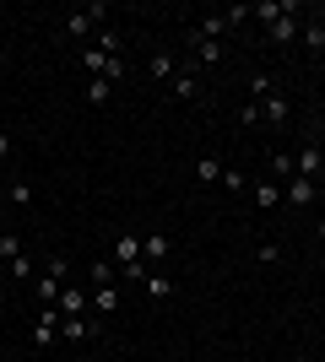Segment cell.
Segmentation results:
<instances>
[{
    "instance_id": "obj_1",
    "label": "cell",
    "mask_w": 325,
    "mask_h": 362,
    "mask_svg": "<svg viewBox=\"0 0 325 362\" xmlns=\"http://www.w3.org/2000/svg\"><path fill=\"white\" fill-rule=\"evenodd\" d=\"M114 265H120V281H147L152 265L141 259V233H114Z\"/></svg>"
},
{
    "instance_id": "obj_2",
    "label": "cell",
    "mask_w": 325,
    "mask_h": 362,
    "mask_svg": "<svg viewBox=\"0 0 325 362\" xmlns=\"http://www.w3.org/2000/svg\"><path fill=\"white\" fill-rule=\"evenodd\" d=\"M103 16H108L103 0H93V6H71V11H65V38H71V44H87V38L103 28Z\"/></svg>"
},
{
    "instance_id": "obj_3",
    "label": "cell",
    "mask_w": 325,
    "mask_h": 362,
    "mask_svg": "<svg viewBox=\"0 0 325 362\" xmlns=\"http://www.w3.org/2000/svg\"><path fill=\"white\" fill-rule=\"evenodd\" d=\"M65 276H71L65 255H49V259H44V271L33 276V287H38V308H49V303H60V292H65Z\"/></svg>"
},
{
    "instance_id": "obj_4",
    "label": "cell",
    "mask_w": 325,
    "mask_h": 362,
    "mask_svg": "<svg viewBox=\"0 0 325 362\" xmlns=\"http://www.w3.org/2000/svg\"><path fill=\"white\" fill-rule=\"evenodd\" d=\"M293 173H298V179H309V184L325 179V146H320V141H304V146H293Z\"/></svg>"
},
{
    "instance_id": "obj_5",
    "label": "cell",
    "mask_w": 325,
    "mask_h": 362,
    "mask_svg": "<svg viewBox=\"0 0 325 362\" xmlns=\"http://www.w3.org/2000/svg\"><path fill=\"white\" fill-rule=\"evenodd\" d=\"M60 308L49 303V308H38V319H33V351H49V346H60Z\"/></svg>"
},
{
    "instance_id": "obj_6",
    "label": "cell",
    "mask_w": 325,
    "mask_h": 362,
    "mask_svg": "<svg viewBox=\"0 0 325 362\" xmlns=\"http://www.w3.org/2000/svg\"><path fill=\"white\" fill-rule=\"evenodd\" d=\"M298 28H304V6H298V0H287V11H282L271 28H266V38H271L277 49H287V44L298 38Z\"/></svg>"
},
{
    "instance_id": "obj_7",
    "label": "cell",
    "mask_w": 325,
    "mask_h": 362,
    "mask_svg": "<svg viewBox=\"0 0 325 362\" xmlns=\"http://www.w3.org/2000/svg\"><path fill=\"white\" fill-rule=\"evenodd\" d=\"M185 44H190V54H195V60H190L195 71H206V65H222V60H228V44H217V38H201V33H190Z\"/></svg>"
},
{
    "instance_id": "obj_8",
    "label": "cell",
    "mask_w": 325,
    "mask_h": 362,
    "mask_svg": "<svg viewBox=\"0 0 325 362\" xmlns=\"http://www.w3.org/2000/svg\"><path fill=\"white\" fill-rule=\"evenodd\" d=\"M98 325L103 319H93V314H71V319H60V341H71V346H87L98 335Z\"/></svg>"
},
{
    "instance_id": "obj_9",
    "label": "cell",
    "mask_w": 325,
    "mask_h": 362,
    "mask_svg": "<svg viewBox=\"0 0 325 362\" xmlns=\"http://www.w3.org/2000/svg\"><path fill=\"white\" fill-rule=\"evenodd\" d=\"M282 200H287L293 211H309L314 200H320V184H309V179H298V173H293V179L282 184Z\"/></svg>"
},
{
    "instance_id": "obj_10",
    "label": "cell",
    "mask_w": 325,
    "mask_h": 362,
    "mask_svg": "<svg viewBox=\"0 0 325 362\" xmlns=\"http://www.w3.org/2000/svg\"><path fill=\"white\" fill-rule=\"evenodd\" d=\"M169 92H173V98H179V103H195V98H201V71H195V65H179V76H173V81H169Z\"/></svg>"
},
{
    "instance_id": "obj_11",
    "label": "cell",
    "mask_w": 325,
    "mask_h": 362,
    "mask_svg": "<svg viewBox=\"0 0 325 362\" xmlns=\"http://www.w3.org/2000/svg\"><path fill=\"white\" fill-rule=\"evenodd\" d=\"M261 119H266V130H287V119H293V103H287L282 92H271V98H261Z\"/></svg>"
},
{
    "instance_id": "obj_12",
    "label": "cell",
    "mask_w": 325,
    "mask_h": 362,
    "mask_svg": "<svg viewBox=\"0 0 325 362\" xmlns=\"http://www.w3.org/2000/svg\"><path fill=\"white\" fill-rule=\"evenodd\" d=\"M55 308H60L65 319H71V314H93V292L81 287V281H65V292H60V303H55Z\"/></svg>"
},
{
    "instance_id": "obj_13",
    "label": "cell",
    "mask_w": 325,
    "mask_h": 362,
    "mask_svg": "<svg viewBox=\"0 0 325 362\" xmlns=\"http://www.w3.org/2000/svg\"><path fill=\"white\" fill-rule=\"evenodd\" d=\"M249 200H255V211H277V206H282V184H277V179L249 184Z\"/></svg>"
},
{
    "instance_id": "obj_14",
    "label": "cell",
    "mask_w": 325,
    "mask_h": 362,
    "mask_svg": "<svg viewBox=\"0 0 325 362\" xmlns=\"http://www.w3.org/2000/svg\"><path fill=\"white\" fill-rule=\"evenodd\" d=\"M169 255H173V238H169V233H147V238H141V259H147V265H163Z\"/></svg>"
},
{
    "instance_id": "obj_15",
    "label": "cell",
    "mask_w": 325,
    "mask_h": 362,
    "mask_svg": "<svg viewBox=\"0 0 325 362\" xmlns=\"http://www.w3.org/2000/svg\"><path fill=\"white\" fill-rule=\"evenodd\" d=\"M179 65H185V60H173L169 49H157L152 60H147V76H152V81H163V87H169L173 76H179Z\"/></svg>"
},
{
    "instance_id": "obj_16",
    "label": "cell",
    "mask_w": 325,
    "mask_h": 362,
    "mask_svg": "<svg viewBox=\"0 0 325 362\" xmlns=\"http://www.w3.org/2000/svg\"><path fill=\"white\" fill-rule=\"evenodd\" d=\"M93 292V314L108 319V314H120V281H108V287H87Z\"/></svg>"
},
{
    "instance_id": "obj_17",
    "label": "cell",
    "mask_w": 325,
    "mask_h": 362,
    "mask_svg": "<svg viewBox=\"0 0 325 362\" xmlns=\"http://www.w3.org/2000/svg\"><path fill=\"white\" fill-rule=\"evenodd\" d=\"M190 33H201V38H217V44H222V38L233 33V22H228L222 11H206V16H201V22H195Z\"/></svg>"
},
{
    "instance_id": "obj_18",
    "label": "cell",
    "mask_w": 325,
    "mask_h": 362,
    "mask_svg": "<svg viewBox=\"0 0 325 362\" xmlns=\"http://www.w3.org/2000/svg\"><path fill=\"white\" fill-rule=\"evenodd\" d=\"M108 60H114V54H103L98 44H81V49H76V65H81L87 76H103V65H108Z\"/></svg>"
},
{
    "instance_id": "obj_19",
    "label": "cell",
    "mask_w": 325,
    "mask_h": 362,
    "mask_svg": "<svg viewBox=\"0 0 325 362\" xmlns=\"http://www.w3.org/2000/svg\"><path fill=\"white\" fill-rule=\"evenodd\" d=\"M298 38H304V49H309V54H325V16H309V22L298 28Z\"/></svg>"
},
{
    "instance_id": "obj_20",
    "label": "cell",
    "mask_w": 325,
    "mask_h": 362,
    "mask_svg": "<svg viewBox=\"0 0 325 362\" xmlns=\"http://www.w3.org/2000/svg\"><path fill=\"white\" fill-rule=\"evenodd\" d=\"M282 11H287V0H255V6H249V22H261V28H271V22H277Z\"/></svg>"
},
{
    "instance_id": "obj_21",
    "label": "cell",
    "mask_w": 325,
    "mask_h": 362,
    "mask_svg": "<svg viewBox=\"0 0 325 362\" xmlns=\"http://www.w3.org/2000/svg\"><path fill=\"white\" fill-rule=\"evenodd\" d=\"M108 281H120V265L114 259H93L87 265V287H108Z\"/></svg>"
},
{
    "instance_id": "obj_22",
    "label": "cell",
    "mask_w": 325,
    "mask_h": 362,
    "mask_svg": "<svg viewBox=\"0 0 325 362\" xmlns=\"http://www.w3.org/2000/svg\"><path fill=\"white\" fill-rule=\"evenodd\" d=\"M141 287H147V298H152V303H169V298H173V276L152 271V276H147V281H141Z\"/></svg>"
},
{
    "instance_id": "obj_23",
    "label": "cell",
    "mask_w": 325,
    "mask_h": 362,
    "mask_svg": "<svg viewBox=\"0 0 325 362\" xmlns=\"http://www.w3.org/2000/svg\"><path fill=\"white\" fill-rule=\"evenodd\" d=\"M16 255H28V249H22V233H16V227H6V233H0V265H11Z\"/></svg>"
},
{
    "instance_id": "obj_24",
    "label": "cell",
    "mask_w": 325,
    "mask_h": 362,
    "mask_svg": "<svg viewBox=\"0 0 325 362\" xmlns=\"http://www.w3.org/2000/svg\"><path fill=\"white\" fill-rule=\"evenodd\" d=\"M108 98H114V81H103V76H87V103L103 108Z\"/></svg>"
},
{
    "instance_id": "obj_25",
    "label": "cell",
    "mask_w": 325,
    "mask_h": 362,
    "mask_svg": "<svg viewBox=\"0 0 325 362\" xmlns=\"http://www.w3.org/2000/svg\"><path fill=\"white\" fill-rule=\"evenodd\" d=\"M271 92H277V76H271V71H255V76H249V98H255V103L271 98Z\"/></svg>"
},
{
    "instance_id": "obj_26",
    "label": "cell",
    "mask_w": 325,
    "mask_h": 362,
    "mask_svg": "<svg viewBox=\"0 0 325 362\" xmlns=\"http://www.w3.org/2000/svg\"><path fill=\"white\" fill-rule=\"evenodd\" d=\"M6 206H16V211H28V206H33V189H28L22 179H11V184H6Z\"/></svg>"
},
{
    "instance_id": "obj_27",
    "label": "cell",
    "mask_w": 325,
    "mask_h": 362,
    "mask_svg": "<svg viewBox=\"0 0 325 362\" xmlns=\"http://www.w3.org/2000/svg\"><path fill=\"white\" fill-rule=\"evenodd\" d=\"M222 173H228V168L217 163V157H201V163H195V179L201 184H222Z\"/></svg>"
},
{
    "instance_id": "obj_28",
    "label": "cell",
    "mask_w": 325,
    "mask_h": 362,
    "mask_svg": "<svg viewBox=\"0 0 325 362\" xmlns=\"http://www.w3.org/2000/svg\"><path fill=\"white\" fill-rule=\"evenodd\" d=\"M271 179H277V184L293 179V151H271Z\"/></svg>"
},
{
    "instance_id": "obj_29",
    "label": "cell",
    "mask_w": 325,
    "mask_h": 362,
    "mask_svg": "<svg viewBox=\"0 0 325 362\" xmlns=\"http://www.w3.org/2000/svg\"><path fill=\"white\" fill-rule=\"evenodd\" d=\"M93 44L103 49V54H125V38H120L114 28H98V38H93Z\"/></svg>"
},
{
    "instance_id": "obj_30",
    "label": "cell",
    "mask_w": 325,
    "mask_h": 362,
    "mask_svg": "<svg viewBox=\"0 0 325 362\" xmlns=\"http://www.w3.org/2000/svg\"><path fill=\"white\" fill-rule=\"evenodd\" d=\"M6 276H11V281H33V276H38L33 271V255H16L11 265H6Z\"/></svg>"
},
{
    "instance_id": "obj_31",
    "label": "cell",
    "mask_w": 325,
    "mask_h": 362,
    "mask_svg": "<svg viewBox=\"0 0 325 362\" xmlns=\"http://www.w3.org/2000/svg\"><path fill=\"white\" fill-rule=\"evenodd\" d=\"M239 124H244V130H255V124H266V119H261V103H255V98H249V103L239 108Z\"/></svg>"
},
{
    "instance_id": "obj_32",
    "label": "cell",
    "mask_w": 325,
    "mask_h": 362,
    "mask_svg": "<svg viewBox=\"0 0 325 362\" xmlns=\"http://www.w3.org/2000/svg\"><path fill=\"white\" fill-rule=\"evenodd\" d=\"M125 76H130V65H125V60H120V54H114V60H108V65H103V81H114V87H120Z\"/></svg>"
},
{
    "instance_id": "obj_33",
    "label": "cell",
    "mask_w": 325,
    "mask_h": 362,
    "mask_svg": "<svg viewBox=\"0 0 325 362\" xmlns=\"http://www.w3.org/2000/svg\"><path fill=\"white\" fill-rule=\"evenodd\" d=\"M255 259H261V265H277V259H282V243H271V238H266L261 249H255Z\"/></svg>"
},
{
    "instance_id": "obj_34",
    "label": "cell",
    "mask_w": 325,
    "mask_h": 362,
    "mask_svg": "<svg viewBox=\"0 0 325 362\" xmlns=\"http://www.w3.org/2000/svg\"><path fill=\"white\" fill-rule=\"evenodd\" d=\"M6 157H11V136H6V130H0V163H6Z\"/></svg>"
},
{
    "instance_id": "obj_35",
    "label": "cell",
    "mask_w": 325,
    "mask_h": 362,
    "mask_svg": "<svg viewBox=\"0 0 325 362\" xmlns=\"http://www.w3.org/2000/svg\"><path fill=\"white\" fill-rule=\"evenodd\" d=\"M314 238H320V243H325V216H320V222H314Z\"/></svg>"
},
{
    "instance_id": "obj_36",
    "label": "cell",
    "mask_w": 325,
    "mask_h": 362,
    "mask_svg": "<svg viewBox=\"0 0 325 362\" xmlns=\"http://www.w3.org/2000/svg\"><path fill=\"white\" fill-rule=\"evenodd\" d=\"M0 314H6V287H0Z\"/></svg>"
},
{
    "instance_id": "obj_37",
    "label": "cell",
    "mask_w": 325,
    "mask_h": 362,
    "mask_svg": "<svg viewBox=\"0 0 325 362\" xmlns=\"http://www.w3.org/2000/svg\"><path fill=\"white\" fill-rule=\"evenodd\" d=\"M0 206H6V184H0Z\"/></svg>"
},
{
    "instance_id": "obj_38",
    "label": "cell",
    "mask_w": 325,
    "mask_h": 362,
    "mask_svg": "<svg viewBox=\"0 0 325 362\" xmlns=\"http://www.w3.org/2000/svg\"><path fill=\"white\" fill-rule=\"evenodd\" d=\"M320 119H325V108H320Z\"/></svg>"
},
{
    "instance_id": "obj_39",
    "label": "cell",
    "mask_w": 325,
    "mask_h": 362,
    "mask_svg": "<svg viewBox=\"0 0 325 362\" xmlns=\"http://www.w3.org/2000/svg\"><path fill=\"white\" fill-rule=\"evenodd\" d=\"M320 146H325V136H320Z\"/></svg>"
}]
</instances>
